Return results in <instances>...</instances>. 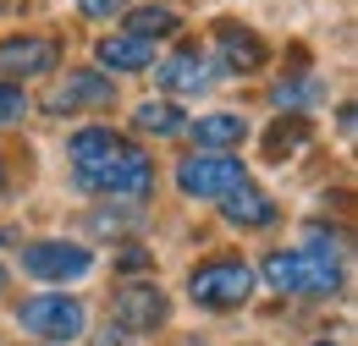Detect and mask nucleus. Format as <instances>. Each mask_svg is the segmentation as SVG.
<instances>
[{"mask_svg": "<svg viewBox=\"0 0 358 346\" xmlns=\"http://www.w3.org/2000/svg\"><path fill=\"white\" fill-rule=\"evenodd\" d=\"M61 66V44L45 33H6L0 39V83L11 77H50Z\"/></svg>", "mask_w": 358, "mask_h": 346, "instance_id": "6e6552de", "label": "nucleus"}, {"mask_svg": "<svg viewBox=\"0 0 358 346\" xmlns=\"http://www.w3.org/2000/svg\"><path fill=\"white\" fill-rule=\"evenodd\" d=\"M89 346H133V341H127V330H116V324H105V330H99V336H94Z\"/></svg>", "mask_w": 358, "mask_h": 346, "instance_id": "412c9836", "label": "nucleus"}, {"mask_svg": "<svg viewBox=\"0 0 358 346\" xmlns=\"http://www.w3.org/2000/svg\"><path fill=\"white\" fill-rule=\"evenodd\" d=\"M248 181V165L237 154H210V149H193L187 160H177V193L182 198H215L237 193Z\"/></svg>", "mask_w": 358, "mask_h": 346, "instance_id": "39448f33", "label": "nucleus"}, {"mask_svg": "<svg viewBox=\"0 0 358 346\" xmlns=\"http://www.w3.org/2000/svg\"><path fill=\"white\" fill-rule=\"evenodd\" d=\"M254 264L237 259V253H215V259L193 264V275H187V297L199 308H210V313H226V308H243L254 297Z\"/></svg>", "mask_w": 358, "mask_h": 346, "instance_id": "7ed1b4c3", "label": "nucleus"}, {"mask_svg": "<svg viewBox=\"0 0 358 346\" xmlns=\"http://www.w3.org/2000/svg\"><path fill=\"white\" fill-rule=\"evenodd\" d=\"M28 116V93L22 83H0V127H17Z\"/></svg>", "mask_w": 358, "mask_h": 346, "instance_id": "6ab92c4d", "label": "nucleus"}, {"mask_svg": "<svg viewBox=\"0 0 358 346\" xmlns=\"http://www.w3.org/2000/svg\"><path fill=\"white\" fill-rule=\"evenodd\" d=\"M133 132L138 137H177V132H187V116L171 99H149V105L133 110Z\"/></svg>", "mask_w": 358, "mask_h": 346, "instance_id": "dca6fc26", "label": "nucleus"}, {"mask_svg": "<svg viewBox=\"0 0 358 346\" xmlns=\"http://www.w3.org/2000/svg\"><path fill=\"white\" fill-rule=\"evenodd\" d=\"M270 99H275V105H287V110H303V105H320V99H325V83L309 77V72H298V77H287V83L270 88Z\"/></svg>", "mask_w": 358, "mask_h": 346, "instance_id": "f3484780", "label": "nucleus"}, {"mask_svg": "<svg viewBox=\"0 0 358 346\" xmlns=\"http://www.w3.org/2000/svg\"><path fill=\"white\" fill-rule=\"evenodd\" d=\"M110 308H116V330H160L166 319H171V297L155 286V280H127V286H116V297H110Z\"/></svg>", "mask_w": 358, "mask_h": 346, "instance_id": "1a4fd4ad", "label": "nucleus"}, {"mask_svg": "<svg viewBox=\"0 0 358 346\" xmlns=\"http://www.w3.org/2000/svg\"><path fill=\"white\" fill-rule=\"evenodd\" d=\"M254 275H265V286L281 297H336L342 292V253L320 225H309L298 248H270Z\"/></svg>", "mask_w": 358, "mask_h": 346, "instance_id": "f03ea898", "label": "nucleus"}, {"mask_svg": "<svg viewBox=\"0 0 358 346\" xmlns=\"http://www.w3.org/2000/svg\"><path fill=\"white\" fill-rule=\"evenodd\" d=\"M122 33H133V39H166V33H182V17L171 11V6H127L122 11Z\"/></svg>", "mask_w": 358, "mask_h": 346, "instance_id": "2eb2a0df", "label": "nucleus"}, {"mask_svg": "<svg viewBox=\"0 0 358 346\" xmlns=\"http://www.w3.org/2000/svg\"><path fill=\"white\" fill-rule=\"evenodd\" d=\"M17 324L34 341H78L89 330V308L83 297H66V292H39V297L17 303Z\"/></svg>", "mask_w": 358, "mask_h": 346, "instance_id": "20e7f679", "label": "nucleus"}, {"mask_svg": "<svg viewBox=\"0 0 358 346\" xmlns=\"http://www.w3.org/2000/svg\"><path fill=\"white\" fill-rule=\"evenodd\" d=\"M66 154H72L78 193H99V198H116V204H138V198L155 187L149 154H143L138 143H127L122 132H110V127H78L66 137Z\"/></svg>", "mask_w": 358, "mask_h": 346, "instance_id": "f257e3e1", "label": "nucleus"}, {"mask_svg": "<svg viewBox=\"0 0 358 346\" xmlns=\"http://www.w3.org/2000/svg\"><path fill=\"white\" fill-rule=\"evenodd\" d=\"M187 132H193V143H199V149H210V154H231V149L248 137V121H243V116H231V110H210V116L187 121Z\"/></svg>", "mask_w": 358, "mask_h": 346, "instance_id": "ddd939ff", "label": "nucleus"}, {"mask_svg": "<svg viewBox=\"0 0 358 346\" xmlns=\"http://www.w3.org/2000/svg\"><path fill=\"white\" fill-rule=\"evenodd\" d=\"M221 220H226V225H243V231H265V225L281 220V209H275V198H270L265 187L243 181L237 193H226V198H221Z\"/></svg>", "mask_w": 358, "mask_h": 346, "instance_id": "9b49d317", "label": "nucleus"}, {"mask_svg": "<svg viewBox=\"0 0 358 346\" xmlns=\"http://www.w3.org/2000/svg\"><path fill=\"white\" fill-rule=\"evenodd\" d=\"M320 346H331V341H320Z\"/></svg>", "mask_w": 358, "mask_h": 346, "instance_id": "a878e982", "label": "nucleus"}, {"mask_svg": "<svg viewBox=\"0 0 358 346\" xmlns=\"http://www.w3.org/2000/svg\"><path fill=\"white\" fill-rule=\"evenodd\" d=\"M122 264H127V269H143V264H149V259H143V248H138V242H133V248H122Z\"/></svg>", "mask_w": 358, "mask_h": 346, "instance_id": "4be33fe9", "label": "nucleus"}, {"mask_svg": "<svg viewBox=\"0 0 358 346\" xmlns=\"http://www.w3.org/2000/svg\"><path fill=\"white\" fill-rule=\"evenodd\" d=\"M22 269L34 280H50V286H66V280H83L94 269V253L83 242H66V236H45V242H28L22 248Z\"/></svg>", "mask_w": 358, "mask_h": 346, "instance_id": "423d86ee", "label": "nucleus"}, {"mask_svg": "<svg viewBox=\"0 0 358 346\" xmlns=\"http://www.w3.org/2000/svg\"><path fill=\"white\" fill-rule=\"evenodd\" d=\"M138 220H143L138 204H116V198H110L105 209H94V215H89V225H94V236H122V231H133Z\"/></svg>", "mask_w": 358, "mask_h": 346, "instance_id": "a211bd4d", "label": "nucleus"}, {"mask_svg": "<svg viewBox=\"0 0 358 346\" xmlns=\"http://www.w3.org/2000/svg\"><path fill=\"white\" fill-rule=\"evenodd\" d=\"M94 55H99V66H105L110 77H127V72L155 66V44H149V39H133V33H105V39L94 44Z\"/></svg>", "mask_w": 358, "mask_h": 346, "instance_id": "f8f14e48", "label": "nucleus"}, {"mask_svg": "<svg viewBox=\"0 0 358 346\" xmlns=\"http://www.w3.org/2000/svg\"><path fill=\"white\" fill-rule=\"evenodd\" d=\"M0 187H6V176H0Z\"/></svg>", "mask_w": 358, "mask_h": 346, "instance_id": "393cba45", "label": "nucleus"}, {"mask_svg": "<svg viewBox=\"0 0 358 346\" xmlns=\"http://www.w3.org/2000/svg\"><path fill=\"white\" fill-rule=\"evenodd\" d=\"M6 286H11V275H6V264H0V297H6Z\"/></svg>", "mask_w": 358, "mask_h": 346, "instance_id": "5701e85b", "label": "nucleus"}, {"mask_svg": "<svg viewBox=\"0 0 358 346\" xmlns=\"http://www.w3.org/2000/svg\"><path fill=\"white\" fill-rule=\"evenodd\" d=\"M215 44H221V66L215 72H226V77H243V72H259L265 66V44L254 39L248 28H221Z\"/></svg>", "mask_w": 358, "mask_h": 346, "instance_id": "4468645a", "label": "nucleus"}, {"mask_svg": "<svg viewBox=\"0 0 358 346\" xmlns=\"http://www.w3.org/2000/svg\"><path fill=\"white\" fill-rule=\"evenodd\" d=\"M133 0H78V11L83 17H94V22H110V17H122Z\"/></svg>", "mask_w": 358, "mask_h": 346, "instance_id": "aec40b11", "label": "nucleus"}, {"mask_svg": "<svg viewBox=\"0 0 358 346\" xmlns=\"http://www.w3.org/2000/svg\"><path fill=\"white\" fill-rule=\"evenodd\" d=\"M155 83L166 88V93H177V99H193V93H204V88L215 83V61L204 55V50H177V55H166V61H155Z\"/></svg>", "mask_w": 358, "mask_h": 346, "instance_id": "9d476101", "label": "nucleus"}, {"mask_svg": "<svg viewBox=\"0 0 358 346\" xmlns=\"http://www.w3.org/2000/svg\"><path fill=\"white\" fill-rule=\"evenodd\" d=\"M116 105V83L94 66H78L66 77H55L45 93V110L50 116H72V110H110Z\"/></svg>", "mask_w": 358, "mask_h": 346, "instance_id": "0eeeda50", "label": "nucleus"}, {"mask_svg": "<svg viewBox=\"0 0 358 346\" xmlns=\"http://www.w3.org/2000/svg\"><path fill=\"white\" fill-rule=\"evenodd\" d=\"M182 346H204V341H199V336H187V341H182Z\"/></svg>", "mask_w": 358, "mask_h": 346, "instance_id": "b1692460", "label": "nucleus"}]
</instances>
